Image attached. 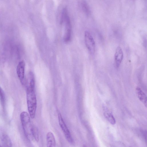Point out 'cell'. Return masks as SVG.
Returning <instances> with one entry per match:
<instances>
[{"label": "cell", "instance_id": "1", "mask_svg": "<svg viewBox=\"0 0 147 147\" xmlns=\"http://www.w3.org/2000/svg\"><path fill=\"white\" fill-rule=\"evenodd\" d=\"M35 88L28 86L26 90V99L28 111L30 117L34 118L37 107V100Z\"/></svg>", "mask_w": 147, "mask_h": 147}, {"label": "cell", "instance_id": "2", "mask_svg": "<svg viewBox=\"0 0 147 147\" xmlns=\"http://www.w3.org/2000/svg\"><path fill=\"white\" fill-rule=\"evenodd\" d=\"M20 118L24 134L27 139L30 140L33 136L30 116L27 112L23 111L20 114Z\"/></svg>", "mask_w": 147, "mask_h": 147}, {"label": "cell", "instance_id": "3", "mask_svg": "<svg viewBox=\"0 0 147 147\" xmlns=\"http://www.w3.org/2000/svg\"><path fill=\"white\" fill-rule=\"evenodd\" d=\"M57 113L59 125L63 132L65 137L68 142L70 143H72L74 140L71 133L66 125L61 114L59 111Z\"/></svg>", "mask_w": 147, "mask_h": 147}, {"label": "cell", "instance_id": "4", "mask_svg": "<svg viewBox=\"0 0 147 147\" xmlns=\"http://www.w3.org/2000/svg\"><path fill=\"white\" fill-rule=\"evenodd\" d=\"M84 36L85 43L88 49L91 54H94L95 52L96 47L92 35L89 32L86 31Z\"/></svg>", "mask_w": 147, "mask_h": 147}, {"label": "cell", "instance_id": "5", "mask_svg": "<svg viewBox=\"0 0 147 147\" xmlns=\"http://www.w3.org/2000/svg\"><path fill=\"white\" fill-rule=\"evenodd\" d=\"M25 64L24 61H20L17 68V73L21 84L23 85L26 84V81L24 78Z\"/></svg>", "mask_w": 147, "mask_h": 147}, {"label": "cell", "instance_id": "6", "mask_svg": "<svg viewBox=\"0 0 147 147\" xmlns=\"http://www.w3.org/2000/svg\"><path fill=\"white\" fill-rule=\"evenodd\" d=\"M63 22L65 24V30L64 36V41L68 42L70 40L71 36V25L69 18L68 16L65 19Z\"/></svg>", "mask_w": 147, "mask_h": 147}, {"label": "cell", "instance_id": "7", "mask_svg": "<svg viewBox=\"0 0 147 147\" xmlns=\"http://www.w3.org/2000/svg\"><path fill=\"white\" fill-rule=\"evenodd\" d=\"M123 57V53L121 48L120 47H117L116 50L115 56L114 61L117 68L120 66Z\"/></svg>", "mask_w": 147, "mask_h": 147}, {"label": "cell", "instance_id": "8", "mask_svg": "<svg viewBox=\"0 0 147 147\" xmlns=\"http://www.w3.org/2000/svg\"><path fill=\"white\" fill-rule=\"evenodd\" d=\"M0 138L4 146L11 147L12 144L8 136L0 129Z\"/></svg>", "mask_w": 147, "mask_h": 147}, {"label": "cell", "instance_id": "9", "mask_svg": "<svg viewBox=\"0 0 147 147\" xmlns=\"http://www.w3.org/2000/svg\"><path fill=\"white\" fill-rule=\"evenodd\" d=\"M47 146L48 147H55L56 141L54 136L51 131L48 132L46 136Z\"/></svg>", "mask_w": 147, "mask_h": 147}, {"label": "cell", "instance_id": "10", "mask_svg": "<svg viewBox=\"0 0 147 147\" xmlns=\"http://www.w3.org/2000/svg\"><path fill=\"white\" fill-rule=\"evenodd\" d=\"M136 91L138 97L140 100L145 105L146 107L147 106V97L146 95L139 87L136 88Z\"/></svg>", "mask_w": 147, "mask_h": 147}, {"label": "cell", "instance_id": "11", "mask_svg": "<svg viewBox=\"0 0 147 147\" xmlns=\"http://www.w3.org/2000/svg\"><path fill=\"white\" fill-rule=\"evenodd\" d=\"M104 108V115L107 120L112 125L115 124L116 121L113 114L106 107Z\"/></svg>", "mask_w": 147, "mask_h": 147}, {"label": "cell", "instance_id": "12", "mask_svg": "<svg viewBox=\"0 0 147 147\" xmlns=\"http://www.w3.org/2000/svg\"><path fill=\"white\" fill-rule=\"evenodd\" d=\"M32 134L33 138L35 140L38 142L39 140V136L38 130L37 128L35 126L32 125Z\"/></svg>", "mask_w": 147, "mask_h": 147}, {"label": "cell", "instance_id": "13", "mask_svg": "<svg viewBox=\"0 0 147 147\" xmlns=\"http://www.w3.org/2000/svg\"><path fill=\"white\" fill-rule=\"evenodd\" d=\"M0 100L1 103L3 107L4 106L5 101V94L4 91L0 87Z\"/></svg>", "mask_w": 147, "mask_h": 147}, {"label": "cell", "instance_id": "14", "mask_svg": "<svg viewBox=\"0 0 147 147\" xmlns=\"http://www.w3.org/2000/svg\"><path fill=\"white\" fill-rule=\"evenodd\" d=\"M82 6L83 9L86 14L89 13V9L86 3L84 1L82 3Z\"/></svg>", "mask_w": 147, "mask_h": 147}]
</instances>
